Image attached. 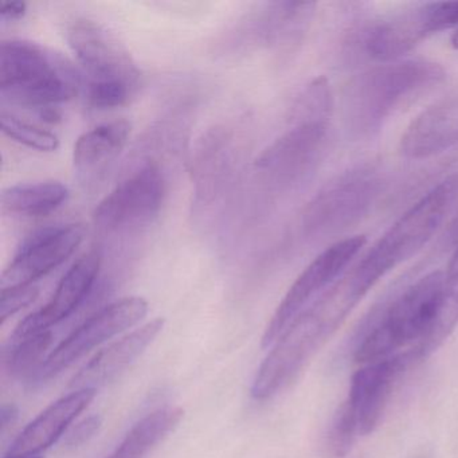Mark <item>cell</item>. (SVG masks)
Listing matches in <instances>:
<instances>
[{
	"label": "cell",
	"mask_w": 458,
	"mask_h": 458,
	"mask_svg": "<svg viewBox=\"0 0 458 458\" xmlns=\"http://www.w3.org/2000/svg\"><path fill=\"white\" fill-rule=\"evenodd\" d=\"M232 140L230 131L216 127L203 133L195 147L191 175L195 182L197 200L202 205L216 199L232 170Z\"/></svg>",
	"instance_id": "20"
},
{
	"label": "cell",
	"mask_w": 458,
	"mask_h": 458,
	"mask_svg": "<svg viewBox=\"0 0 458 458\" xmlns=\"http://www.w3.org/2000/svg\"><path fill=\"white\" fill-rule=\"evenodd\" d=\"M52 342V332L47 331L10 343L12 347L4 360L9 374L14 377L33 379L44 363V355Z\"/></svg>",
	"instance_id": "24"
},
{
	"label": "cell",
	"mask_w": 458,
	"mask_h": 458,
	"mask_svg": "<svg viewBox=\"0 0 458 458\" xmlns=\"http://www.w3.org/2000/svg\"><path fill=\"white\" fill-rule=\"evenodd\" d=\"M436 18L434 4H426L375 23L363 33V50L372 60L395 63L423 39L439 33Z\"/></svg>",
	"instance_id": "15"
},
{
	"label": "cell",
	"mask_w": 458,
	"mask_h": 458,
	"mask_svg": "<svg viewBox=\"0 0 458 458\" xmlns=\"http://www.w3.org/2000/svg\"><path fill=\"white\" fill-rule=\"evenodd\" d=\"M147 312L148 304L141 297H125L98 310L45 359L31 382L42 383L60 374L93 348L136 326Z\"/></svg>",
	"instance_id": "8"
},
{
	"label": "cell",
	"mask_w": 458,
	"mask_h": 458,
	"mask_svg": "<svg viewBox=\"0 0 458 458\" xmlns=\"http://www.w3.org/2000/svg\"><path fill=\"white\" fill-rule=\"evenodd\" d=\"M68 198L69 189L61 182L17 184L2 192V208L13 216L38 218L55 213Z\"/></svg>",
	"instance_id": "22"
},
{
	"label": "cell",
	"mask_w": 458,
	"mask_h": 458,
	"mask_svg": "<svg viewBox=\"0 0 458 458\" xmlns=\"http://www.w3.org/2000/svg\"><path fill=\"white\" fill-rule=\"evenodd\" d=\"M450 45H452L453 49L458 50V29L453 33L452 38H450Z\"/></svg>",
	"instance_id": "34"
},
{
	"label": "cell",
	"mask_w": 458,
	"mask_h": 458,
	"mask_svg": "<svg viewBox=\"0 0 458 458\" xmlns=\"http://www.w3.org/2000/svg\"><path fill=\"white\" fill-rule=\"evenodd\" d=\"M183 418L181 409H162L144 417L128 431L122 444L106 458H146Z\"/></svg>",
	"instance_id": "23"
},
{
	"label": "cell",
	"mask_w": 458,
	"mask_h": 458,
	"mask_svg": "<svg viewBox=\"0 0 458 458\" xmlns=\"http://www.w3.org/2000/svg\"><path fill=\"white\" fill-rule=\"evenodd\" d=\"M39 296L38 286L20 285L2 289L0 296V320L6 323L7 318L17 315L21 310L33 304Z\"/></svg>",
	"instance_id": "28"
},
{
	"label": "cell",
	"mask_w": 458,
	"mask_h": 458,
	"mask_svg": "<svg viewBox=\"0 0 458 458\" xmlns=\"http://www.w3.org/2000/svg\"><path fill=\"white\" fill-rule=\"evenodd\" d=\"M66 41L90 82H124L138 87L140 72L131 53L108 28L74 18L66 25Z\"/></svg>",
	"instance_id": "11"
},
{
	"label": "cell",
	"mask_w": 458,
	"mask_h": 458,
	"mask_svg": "<svg viewBox=\"0 0 458 458\" xmlns=\"http://www.w3.org/2000/svg\"><path fill=\"white\" fill-rule=\"evenodd\" d=\"M101 423H103V420H101L100 415H90V417L85 418V420L77 423V425L69 431L65 441L66 446H81L85 442L93 438L95 434L100 430Z\"/></svg>",
	"instance_id": "29"
},
{
	"label": "cell",
	"mask_w": 458,
	"mask_h": 458,
	"mask_svg": "<svg viewBox=\"0 0 458 458\" xmlns=\"http://www.w3.org/2000/svg\"><path fill=\"white\" fill-rule=\"evenodd\" d=\"M310 2H276L254 18L257 41L273 49L288 52L304 38L315 14Z\"/></svg>",
	"instance_id": "21"
},
{
	"label": "cell",
	"mask_w": 458,
	"mask_h": 458,
	"mask_svg": "<svg viewBox=\"0 0 458 458\" xmlns=\"http://www.w3.org/2000/svg\"><path fill=\"white\" fill-rule=\"evenodd\" d=\"M415 458H428V455L422 454V455H417Z\"/></svg>",
	"instance_id": "35"
},
{
	"label": "cell",
	"mask_w": 458,
	"mask_h": 458,
	"mask_svg": "<svg viewBox=\"0 0 458 458\" xmlns=\"http://www.w3.org/2000/svg\"><path fill=\"white\" fill-rule=\"evenodd\" d=\"M417 361L414 353L406 351L383 360L363 364L352 375L350 391L342 407L355 423L360 437L375 430L387 409L396 383Z\"/></svg>",
	"instance_id": "12"
},
{
	"label": "cell",
	"mask_w": 458,
	"mask_h": 458,
	"mask_svg": "<svg viewBox=\"0 0 458 458\" xmlns=\"http://www.w3.org/2000/svg\"><path fill=\"white\" fill-rule=\"evenodd\" d=\"M30 458H42V455H37V457H30Z\"/></svg>",
	"instance_id": "36"
},
{
	"label": "cell",
	"mask_w": 458,
	"mask_h": 458,
	"mask_svg": "<svg viewBox=\"0 0 458 458\" xmlns=\"http://www.w3.org/2000/svg\"><path fill=\"white\" fill-rule=\"evenodd\" d=\"M458 199V173L442 179L411 206L369 249L351 273L361 297L391 270L420 253L444 224Z\"/></svg>",
	"instance_id": "4"
},
{
	"label": "cell",
	"mask_w": 458,
	"mask_h": 458,
	"mask_svg": "<svg viewBox=\"0 0 458 458\" xmlns=\"http://www.w3.org/2000/svg\"><path fill=\"white\" fill-rule=\"evenodd\" d=\"M458 144V98L439 101L418 114L401 139L407 159L422 160Z\"/></svg>",
	"instance_id": "17"
},
{
	"label": "cell",
	"mask_w": 458,
	"mask_h": 458,
	"mask_svg": "<svg viewBox=\"0 0 458 458\" xmlns=\"http://www.w3.org/2000/svg\"><path fill=\"white\" fill-rule=\"evenodd\" d=\"M439 64L428 60L395 61L356 76L344 93L348 130L358 136L377 133L391 116L444 81Z\"/></svg>",
	"instance_id": "3"
},
{
	"label": "cell",
	"mask_w": 458,
	"mask_h": 458,
	"mask_svg": "<svg viewBox=\"0 0 458 458\" xmlns=\"http://www.w3.org/2000/svg\"><path fill=\"white\" fill-rule=\"evenodd\" d=\"M28 4L25 2H4L0 6V20L2 22H13L25 17Z\"/></svg>",
	"instance_id": "30"
},
{
	"label": "cell",
	"mask_w": 458,
	"mask_h": 458,
	"mask_svg": "<svg viewBox=\"0 0 458 458\" xmlns=\"http://www.w3.org/2000/svg\"><path fill=\"white\" fill-rule=\"evenodd\" d=\"M96 390H74L50 404L12 442L4 458H30L41 455L63 437L72 422L95 399Z\"/></svg>",
	"instance_id": "16"
},
{
	"label": "cell",
	"mask_w": 458,
	"mask_h": 458,
	"mask_svg": "<svg viewBox=\"0 0 458 458\" xmlns=\"http://www.w3.org/2000/svg\"><path fill=\"white\" fill-rule=\"evenodd\" d=\"M327 140L328 123L293 124L259 155L257 171L277 189H292L318 168L326 154Z\"/></svg>",
	"instance_id": "9"
},
{
	"label": "cell",
	"mask_w": 458,
	"mask_h": 458,
	"mask_svg": "<svg viewBox=\"0 0 458 458\" xmlns=\"http://www.w3.org/2000/svg\"><path fill=\"white\" fill-rule=\"evenodd\" d=\"M359 300L347 281H337L304 310L262 361L251 386L253 398L264 401L283 390L342 326Z\"/></svg>",
	"instance_id": "2"
},
{
	"label": "cell",
	"mask_w": 458,
	"mask_h": 458,
	"mask_svg": "<svg viewBox=\"0 0 458 458\" xmlns=\"http://www.w3.org/2000/svg\"><path fill=\"white\" fill-rule=\"evenodd\" d=\"M165 197V179L159 165L148 163L117 184L96 208L95 224L106 232H122L149 224Z\"/></svg>",
	"instance_id": "10"
},
{
	"label": "cell",
	"mask_w": 458,
	"mask_h": 458,
	"mask_svg": "<svg viewBox=\"0 0 458 458\" xmlns=\"http://www.w3.org/2000/svg\"><path fill=\"white\" fill-rule=\"evenodd\" d=\"M382 191V176L372 165H359L335 176L305 208V234L331 237L355 226L372 210Z\"/></svg>",
	"instance_id": "6"
},
{
	"label": "cell",
	"mask_w": 458,
	"mask_h": 458,
	"mask_svg": "<svg viewBox=\"0 0 458 458\" xmlns=\"http://www.w3.org/2000/svg\"><path fill=\"white\" fill-rule=\"evenodd\" d=\"M0 125L4 135L29 148L41 152H53L60 147V139L57 135L38 125L21 120L20 117L9 114L6 109H4L0 114Z\"/></svg>",
	"instance_id": "26"
},
{
	"label": "cell",
	"mask_w": 458,
	"mask_h": 458,
	"mask_svg": "<svg viewBox=\"0 0 458 458\" xmlns=\"http://www.w3.org/2000/svg\"><path fill=\"white\" fill-rule=\"evenodd\" d=\"M458 324V292L446 272H433L369 318L356 339L355 360H383L411 351L418 360L437 350Z\"/></svg>",
	"instance_id": "1"
},
{
	"label": "cell",
	"mask_w": 458,
	"mask_h": 458,
	"mask_svg": "<svg viewBox=\"0 0 458 458\" xmlns=\"http://www.w3.org/2000/svg\"><path fill=\"white\" fill-rule=\"evenodd\" d=\"M334 108L331 87L326 77L310 81L304 88L293 108H292L291 122L293 124L304 123H328Z\"/></svg>",
	"instance_id": "25"
},
{
	"label": "cell",
	"mask_w": 458,
	"mask_h": 458,
	"mask_svg": "<svg viewBox=\"0 0 458 458\" xmlns=\"http://www.w3.org/2000/svg\"><path fill=\"white\" fill-rule=\"evenodd\" d=\"M18 415H20V410L15 406L14 403H4L2 406V411H0V422H2V433H6L7 428L14 426L17 422Z\"/></svg>",
	"instance_id": "31"
},
{
	"label": "cell",
	"mask_w": 458,
	"mask_h": 458,
	"mask_svg": "<svg viewBox=\"0 0 458 458\" xmlns=\"http://www.w3.org/2000/svg\"><path fill=\"white\" fill-rule=\"evenodd\" d=\"M131 124L127 120L106 123L80 136L73 151L74 173L82 183L96 182L127 146Z\"/></svg>",
	"instance_id": "19"
},
{
	"label": "cell",
	"mask_w": 458,
	"mask_h": 458,
	"mask_svg": "<svg viewBox=\"0 0 458 458\" xmlns=\"http://www.w3.org/2000/svg\"><path fill=\"white\" fill-rule=\"evenodd\" d=\"M101 259L100 249H92L80 257L58 284L50 301L21 321L13 334L12 342L50 331V327L73 315L92 291L100 272Z\"/></svg>",
	"instance_id": "14"
},
{
	"label": "cell",
	"mask_w": 458,
	"mask_h": 458,
	"mask_svg": "<svg viewBox=\"0 0 458 458\" xmlns=\"http://www.w3.org/2000/svg\"><path fill=\"white\" fill-rule=\"evenodd\" d=\"M449 240L450 242L455 246V249H458V214L457 216H455L454 221L450 225Z\"/></svg>",
	"instance_id": "32"
},
{
	"label": "cell",
	"mask_w": 458,
	"mask_h": 458,
	"mask_svg": "<svg viewBox=\"0 0 458 458\" xmlns=\"http://www.w3.org/2000/svg\"><path fill=\"white\" fill-rule=\"evenodd\" d=\"M80 85L79 72L63 55L31 42H2L0 96L4 101L45 111L76 98Z\"/></svg>",
	"instance_id": "5"
},
{
	"label": "cell",
	"mask_w": 458,
	"mask_h": 458,
	"mask_svg": "<svg viewBox=\"0 0 458 458\" xmlns=\"http://www.w3.org/2000/svg\"><path fill=\"white\" fill-rule=\"evenodd\" d=\"M87 235L82 224L47 226L23 241L13 261L4 269L2 289L33 285L73 256Z\"/></svg>",
	"instance_id": "13"
},
{
	"label": "cell",
	"mask_w": 458,
	"mask_h": 458,
	"mask_svg": "<svg viewBox=\"0 0 458 458\" xmlns=\"http://www.w3.org/2000/svg\"><path fill=\"white\" fill-rule=\"evenodd\" d=\"M165 327L163 318H155L146 326L135 329L101 350L76 377L72 380L71 387L74 390H96L116 379L124 372L149 344L154 343L157 335Z\"/></svg>",
	"instance_id": "18"
},
{
	"label": "cell",
	"mask_w": 458,
	"mask_h": 458,
	"mask_svg": "<svg viewBox=\"0 0 458 458\" xmlns=\"http://www.w3.org/2000/svg\"><path fill=\"white\" fill-rule=\"evenodd\" d=\"M136 88L124 82H90L88 85V100L95 108L109 109L124 106Z\"/></svg>",
	"instance_id": "27"
},
{
	"label": "cell",
	"mask_w": 458,
	"mask_h": 458,
	"mask_svg": "<svg viewBox=\"0 0 458 458\" xmlns=\"http://www.w3.org/2000/svg\"><path fill=\"white\" fill-rule=\"evenodd\" d=\"M366 241L364 235L336 241L305 267L304 272L286 292L272 320L267 324V331L262 336V347H272L280 339L288 327L304 312L310 300L336 281L340 273L366 245Z\"/></svg>",
	"instance_id": "7"
},
{
	"label": "cell",
	"mask_w": 458,
	"mask_h": 458,
	"mask_svg": "<svg viewBox=\"0 0 458 458\" xmlns=\"http://www.w3.org/2000/svg\"><path fill=\"white\" fill-rule=\"evenodd\" d=\"M446 273L449 277H458V249L455 250L449 267H447Z\"/></svg>",
	"instance_id": "33"
}]
</instances>
